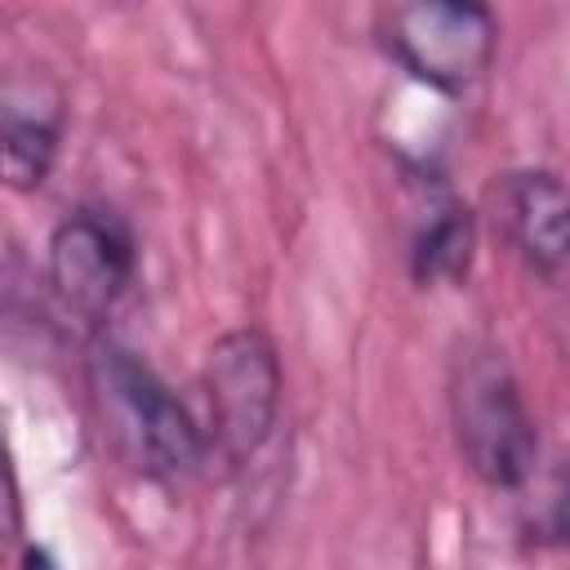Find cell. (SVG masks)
I'll return each instance as SVG.
<instances>
[{"mask_svg":"<svg viewBox=\"0 0 570 570\" xmlns=\"http://www.w3.org/2000/svg\"><path fill=\"white\" fill-rule=\"evenodd\" d=\"M94 392L107 432L138 472L183 476L205 459L209 450L205 423L138 352L120 343H102L94 356Z\"/></svg>","mask_w":570,"mask_h":570,"instance_id":"1","label":"cell"},{"mask_svg":"<svg viewBox=\"0 0 570 570\" xmlns=\"http://www.w3.org/2000/svg\"><path fill=\"white\" fill-rule=\"evenodd\" d=\"M450 414H454L459 450L485 485L517 490L530 481L539 432L503 352L468 347L459 356L454 383H450Z\"/></svg>","mask_w":570,"mask_h":570,"instance_id":"2","label":"cell"},{"mask_svg":"<svg viewBox=\"0 0 570 570\" xmlns=\"http://www.w3.org/2000/svg\"><path fill=\"white\" fill-rule=\"evenodd\" d=\"M200 383L209 405L205 419L209 445L232 463L254 459L281 419V392H285V374L267 334L258 330L223 334L205 356Z\"/></svg>","mask_w":570,"mask_h":570,"instance_id":"3","label":"cell"},{"mask_svg":"<svg viewBox=\"0 0 570 570\" xmlns=\"http://www.w3.org/2000/svg\"><path fill=\"white\" fill-rule=\"evenodd\" d=\"M383 40L414 80L441 94H463L494 62L499 22L472 0H414L383 13Z\"/></svg>","mask_w":570,"mask_h":570,"instance_id":"4","label":"cell"},{"mask_svg":"<svg viewBox=\"0 0 570 570\" xmlns=\"http://www.w3.org/2000/svg\"><path fill=\"white\" fill-rule=\"evenodd\" d=\"M134 267H138L134 232L107 205L71 209L49 236V281L76 316L102 321L125 298Z\"/></svg>","mask_w":570,"mask_h":570,"instance_id":"5","label":"cell"},{"mask_svg":"<svg viewBox=\"0 0 570 570\" xmlns=\"http://www.w3.org/2000/svg\"><path fill=\"white\" fill-rule=\"evenodd\" d=\"M499 227L539 276L570 272V187L548 169L508 174L494 191Z\"/></svg>","mask_w":570,"mask_h":570,"instance_id":"6","label":"cell"},{"mask_svg":"<svg viewBox=\"0 0 570 570\" xmlns=\"http://www.w3.org/2000/svg\"><path fill=\"white\" fill-rule=\"evenodd\" d=\"M62 138V107L58 94H45L40 85L31 94L9 89L0 107V151H4V183L13 191H31L49 178L53 156Z\"/></svg>","mask_w":570,"mask_h":570,"instance_id":"7","label":"cell"},{"mask_svg":"<svg viewBox=\"0 0 570 570\" xmlns=\"http://www.w3.org/2000/svg\"><path fill=\"white\" fill-rule=\"evenodd\" d=\"M476 254V218L459 200L432 205L410 245V272L419 285H454L468 276Z\"/></svg>","mask_w":570,"mask_h":570,"instance_id":"8","label":"cell"},{"mask_svg":"<svg viewBox=\"0 0 570 570\" xmlns=\"http://www.w3.org/2000/svg\"><path fill=\"white\" fill-rule=\"evenodd\" d=\"M539 530H543V539L570 543V476H561V481H557V490L548 494V508H543Z\"/></svg>","mask_w":570,"mask_h":570,"instance_id":"9","label":"cell"},{"mask_svg":"<svg viewBox=\"0 0 570 570\" xmlns=\"http://www.w3.org/2000/svg\"><path fill=\"white\" fill-rule=\"evenodd\" d=\"M22 570H53V561H49L45 548H27L22 552Z\"/></svg>","mask_w":570,"mask_h":570,"instance_id":"10","label":"cell"}]
</instances>
